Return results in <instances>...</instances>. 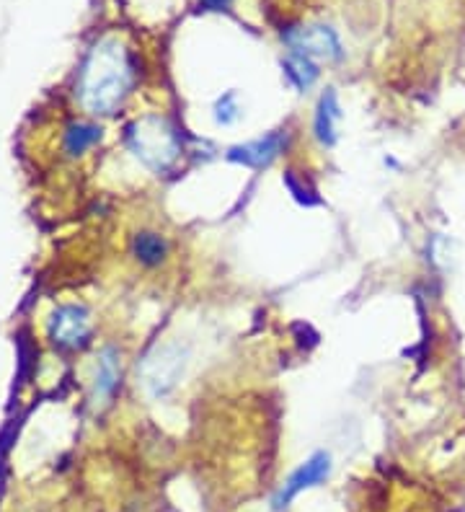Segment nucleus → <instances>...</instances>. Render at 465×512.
<instances>
[{"instance_id":"1","label":"nucleus","mask_w":465,"mask_h":512,"mask_svg":"<svg viewBox=\"0 0 465 512\" xmlns=\"http://www.w3.org/2000/svg\"><path fill=\"white\" fill-rule=\"evenodd\" d=\"M132 86H135V65L127 47L119 39H101L88 52L81 70L78 94L83 107L91 114L109 117L122 107Z\"/></svg>"},{"instance_id":"2","label":"nucleus","mask_w":465,"mask_h":512,"mask_svg":"<svg viewBox=\"0 0 465 512\" xmlns=\"http://www.w3.org/2000/svg\"><path fill=\"white\" fill-rule=\"evenodd\" d=\"M127 148L153 174H166L184 153L179 127L161 114H145L127 127Z\"/></svg>"},{"instance_id":"3","label":"nucleus","mask_w":465,"mask_h":512,"mask_svg":"<svg viewBox=\"0 0 465 512\" xmlns=\"http://www.w3.org/2000/svg\"><path fill=\"white\" fill-rule=\"evenodd\" d=\"M186 363H189V352L181 344H158L140 365L143 388L153 399H163L179 386Z\"/></svg>"},{"instance_id":"4","label":"nucleus","mask_w":465,"mask_h":512,"mask_svg":"<svg viewBox=\"0 0 465 512\" xmlns=\"http://www.w3.org/2000/svg\"><path fill=\"white\" fill-rule=\"evenodd\" d=\"M285 42L290 47L292 55H303L308 60H326V63H339L344 57L341 50L339 34L331 29V26L323 24H310V26H298V29H290L285 34Z\"/></svg>"},{"instance_id":"5","label":"nucleus","mask_w":465,"mask_h":512,"mask_svg":"<svg viewBox=\"0 0 465 512\" xmlns=\"http://www.w3.org/2000/svg\"><path fill=\"white\" fill-rule=\"evenodd\" d=\"M329 474H331V456L329 453H323V450H318V453H313V456L300 466V469H295L290 476H287L282 489L274 494L272 507L274 510H285V507L290 505L300 492H305V489L310 487H318L323 479H329Z\"/></svg>"},{"instance_id":"6","label":"nucleus","mask_w":465,"mask_h":512,"mask_svg":"<svg viewBox=\"0 0 465 512\" xmlns=\"http://www.w3.org/2000/svg\"><path fill=\"white\" fill-rule=\"evenodd\" d=\"M287 143H290V135L282 130L269 132L264 138L251 140V143L233 145L228 150V161L241 163V166H248V169H264L274 158H279L285 153Z\"/></svg>"},{"instance_id":"7","label":"nucleus","mask_w":465,"mask_h":512,"mask_svg":"<svg viewBox=\"0 0 465 512\" xmlns=\"http://www.w3.org/2000/svg\"><path fill=\"white\" fill-rule=\"evenodd\" d=\"M50 334L55 344L65 347V350H75L88 342L91 334V316L83 306H62L57 308L52 316Z\"/></svg>"},{"instance_id":"8","label":"nucleus","mask_w":465,"mask_h":512,"mask_svg":"<svg viewBox=\"0 0 465 512\" xmlns=\"http://www.w3.org/2000/svg\"><path fill=\"white\" fill-rule=\"evenodd\" d=\"M339 122H341V104L334 88H326L316 107V119H313V132L323 148H334L339 140Z\"/></svg>"},{"instance_id":"9","label":"nucleus","mask_w":465,"mask_h":512,"mask_svg":"<svg viewBox=\"0 0 465 512\" xmlns=\"http://www.w3.org/2000/svg\"><path fill=\"white\" fill-rule=\"evenodd\" d=\"M132 254L140 264L145 267H158V264L166 262L168 256V241L161 236V233L143 231L137 233L135 241H132Z\"/></svg>"},{"instance_id":"10","label":"nucleus","mask_w":465,"mask_h":512,"mask_svg":"<svg viewBox=\"0 0 465 512\" xmlns=\"http://www.w3.org/2000/svg\"><path fill=\"white\" fill-rule=\"evenodd\" d=\"M282 68H285L287 81L298 88V91H308L318 81V73H321L316 60H308L303 55H292V52H287Z\"/></svg>"},{"instance_id":"11","label":"nucleus","mask_w":465,"mask_h":512,"mask_svg":"<svg viewBox=\"0 0 465 512\" xmlns=\"http://www.w3.org/2000/svg\"><path fill=\"white\" fill-rule=\"evenodd\" d=\"M119 383V355L117 350H104L99 355V365H96V399H109L114 394V388Z\"/></svg>"},{"instance_id":"12","label":"nucleus","mask_w":465,"mask_h":512,"mask_svg":"<svg viewBox=\"0 0 465 512\" xmlns=\"http://www.w3.org/2000/svg\"><path fill=\"white\" fill-rule=\"evenodd\" d=\"M101 140V127L96 125H73L65 132V148H68L70 156H81L88 148Z\"/></svg>"},{"instance_id":"13","label":"nucleus","mask_w":465,"mask_h":512,"mask_svg":"<svg viewBox=\"0 0 465 512\" xmlns=\"http://www.w3.org/2000/svg\"><path fill=\"white\" fill-rule=\"evenodd\" d=\"M212 119H215L217 127H230L236 125L241 119V104H238L236 91H228L225 96L215 101V109H212Z\"/></svg>"},{"instance_id":"14","label":"nucleus","mask_w":465,"mask_h":512,"mask_svg":"<svg viewBox=\"0 0 465 512\" xmlns=\"http://www.w3.org/2000/svg\"><path fill=\"white\" fill-rule=\"evenodd\" d=\"M207 8H212V11H223V8L230 6V0H202Z\"/></svg>"}]
</instances>
